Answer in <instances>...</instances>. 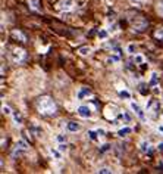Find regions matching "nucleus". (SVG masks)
<instances>
[{"label": "nucleus", "mask_w": 163, "mask_h": 174, "mask_svg": "<svg viewBox=\"0 0 163 174\" xmlns=\"http://www.w3.org/2000/svg\"><path fill=\"white\" fill-rule=\"evenodd\" d=\"M37 109L41 115H54L57 111V106L50 96H41L37 100Z\"/></svg>", "instance_id": "nucleus-1"}, {"label": "nucleus", "mask_w": 163, "mask_h": 174, "mask_svg": "<svg viewBox=\"0 0 163 174\" xmlns=\"http://www.w3.org/2000/svg\"><path fill=\"white\" fill-rule=\"evenodd\" d=\"M129 22H131L132 30L137 31V33H142V31L149 27L147 19H145L144 16H141V15H132V16L129 18Z\"/></svg>", "instance_id": "nucleus-2"}, {"label": "nucleus", "mask_w": 163, "mask_h": 174, "mask_svg": "<svg viewBox=\"0 0 163 174\" xmlns=\"http://www.w3.org/2000/svg\"><path fill=\"white\" fill-rule=\"evenodd\" d=\"M11 59L13 64H22L27 61V52L21 47H15L11 52Z\"/></svg>", "instance_id": "nucleus-3"}, {"label": "nucleus", "mask_w": 163, "mask_h": 174, "mask_svg": "<svg viewBox=\"0 0 163 174\" xmlns=\"http://www.w3.org/2000/svg\"><path fill=\"white\" fill-rule=\"evenodd\" d=\"M103 114H104V118L109 120V121H115V120L120 115L119 108H118L116 105H107V106L104 108Z\"/></svg>", "instance_id": "nucleus-4"}, {"label": "nucleus", "mask_w": 163, "mask_h": 174, "mask_svg": "<svg viewBox=\"0 0 163 174\" xmlns=\"http://www.w3.org/2000/svg\"><path fill=\"white\" fill-rule=\"evenodd\" d=\"M75 8V0H59L56 3V9L60 12H71Z\"/></svg>", "instance_id": "nucleus-5"}, {"label": "nucleus", "mask_w": 163, "mask_h": 174, "mask_svg": "<svg viewBox=\"0 0 163 174\" xmlns=\"http://www.w3.org/2000/svg\"><path fill=\"white\" fill-rule=\"evenodd\" d=\"M145 109H147V114H150L152 117L159 115V102L156 99H150L147 102V108Z\"/></svg>", "instance_id": "nucleus-6"}, {"label": "nucleus", "mask_w": 163, "mask_h": 174, "mask_svg": "<svg viewBox=\"0 0 163 174\" xmlns=\"http://www.w3.org/2000/svg\"><path fill=\"white\" fill-rule=\"evenodd\" d=\"M129 106H131V109L135 112V115L138 117L140 120H142V121L145 120V112H144V109H142V108L138 103H137V102H131Z\"/></svg>", "instance_id": "nucleus-7"}, {"label": "nucleus", "mask_w": 163, "mask_h": 174, "mask_svg": "<svg viewBox=\"0 0 163 174\" xmlns=\"http://www.w3.org/2000/svg\"><path fill=\"white\" fill-rule=\"evenodd\" d=\"M138 148H140V151H141L142 153H145V155H152L153 146H152V143H150L149 140H141L140 145H138Z\"/></svg>", "instance_id": "nucleus-8"}, {"label": "nucleus", "mask_w": 163, "mask_h": 174, "mask_svg": "<svg viewBox=\"0 0 163 174\" xmlns=\"http://www.w3.org/2000/svg\"><path fill=\"white\" fill-rule=\"evenodd\" d=\"M76 114L81 117V118H90L93 112H91L90 106H87V105H81V106H78V109H76Z\"/></svg>", "instance_id": "nucleus-9"}, {"label": "nucleus", "mask_w": 163, "mask_h": 174, "mask_svg": "<svg viewBox=\"0 0 163 174\" xmlns=\"http://www.w3.org/2000/svg\"><path fill=\"white\" fill-rule=\"evenodd\" d=\"M91 94H93V92H91L88 87H81V89L78 90V93H76V99H78V100H84V99L90 97Z\"/></svg>", "instance_id": "nucleus-10"}, {"label": "nucleus", "mask_w": 163, "mask_h": 174, "mask_svg": "<svg viewBox=\"0 0 163 174\" xmlns=\"http://www.w3.org/2000/svg\"><path fill=\"white\" fill-rule=\"evenodd\" d=\"M66 128H68V131H71V133H76V131L81 130V126H79L76 121H68V123H66Z\"/></svg>", "instance_id": "nucleus-11"}, {"label": "nucleus", "mask_w": 163, "mask_h": 174, "mask_svg": "<svg viewBox=\"0 0 163 174\" xmlns=\"http://www.w3.org/2000/svg\"><path fill=\"white\" fill-rule=\"evenodd\" d=\"M87 136H88V139L93 140V142H100V140H101V139H100V136H98L97 130H88Z\"/></svg>", "instance_id": "nucleus-12"}, {"label": "nucleus", "mask_w": 163, "mask_h": 174, "mask_svg": "<svg viewBox=\"0 0 163 174\" xmlns=\"http://www.w3.org/2000/svg\"><path fill=\"white\" fill-rule=\"evenodd\" d=\"M131 133H132V127H122V128L118 130V133H116V134H118L119 137H126V136L131 134Z\"/></svg>", "instance_id": "nucleus-13"}, {"label": "nucleus", "mask_w": 163, "mask_h": 174, "mask_svg": "<svg viewBox=\"0 0 163 174\" xmlns=\"http://www.w3.org/2000/svg\"><path fill=\"white\" fill-rule=\"evenodd\" d=\"M12 37H13V38H16V40H19V41H22V43H25V41H27V37L22 34L21 31H18V30L12 31Z\"/></svg>", "instance_id": "nucleus-14"}, {"label": "nucleus", "mask_w": 163, "mask_h": 174, "mask_svg": "<svg viewBox=\"0 0 163 174\" xmlns=\"http://www.w3.org/2000/svg\"><path fill=\"white\" fill-rule=\"evenodd\" d=\"M78 53H79L81 56H88V55L91 53V47L90 46H81L78 49Z\"/></svg>", "instance_id": "nucleus-15"}, {"label": "nucleus", "mask_w": 163, "mask_h": 174, "mask_svg": "<svg viewBox=\"0 0 163 174\" xmlns=\"http://www.w3.org/2000/svg\"><path fill=\"white\" fill-rule=\"evenodd\" d=\"M28 6L33 11H40V0H28Z\"/></svg>", "instance_id": "nucleus-16"}, {"label": "nucleus", "mask_w": 163, "mask_h": 174, "mask_svg": "<svg viewBox=\"0 0 163 174\" xmlns=\"http://www.w3.org/2000/svg\"><path fill=\"white\" fill-rule=\"evenodd\" d=\"M12 118H13L15 126H22V115L19 112H13V114H12Z\"/></svg>", "instance_id": "nucleus-17"}, {"label": "nucleus", "mask_w": 163, "mask_h": 174, "mask_svg": "<svg viewBox=\"0 0 163 174\" xmlns=\"http://www.w3.org/2000/svg\"><path fill=\"white\" fill-rule=\"evenodd\" d=\"M50 153H52V156H54V159H56V161H60V159H62V153H63V152H60L59 149H50Z\"/></svg>", "instance_id": "nucleus-18"}, {"label": "nucleus", "mask_w": 163, "mask_h": 174, "mask_svg": "<svg viewBox=\"0 0 163 174\" xmlns=\"http://www.w3.org/2000/svg\"><path fill=\"white\" fill-rule=\"evenodd\" d=\"M159 84V80H157V74L156 72H153L152 74V78H150V81H149V86L150 87H156Z\"/></svg>", "instance_id": "nucleus-19"}, {"label": "nucleus", "mask_w": 163, "mask_h": 174, "mask_svg": "<svg viewBox=\"0 0 163 174\" xmlns=\"http://www.w3.org/2000/svg\"><path fill=\"white\" fill-rule=\"evenodd\" d=\"M156 12L163 16V0H157V3H156Z\"/></svg>", "instance_id": "nucleus-20"}, {"label": "nucleus", "mask_w": 163, "mask_h": 174, "mask_svg": "<svg viewBox=\"0 0 163 174\" xmlns=\"http://www.w3.org/2000/svg\"><path fill=\"white\" fill-rule=\"evenodd\" d=\"M97 37L100 38V40H106V38L109 37V31L107 30H100V31L97 33Z\"/></svg>", "instance_id": "nucleus-21"}, {"label": "nucleus", "mask_w": 163, "mask_h": 174, "mask_svg": "<svg viewBox=\"0 0 163 174\" xmlns=\"http://www.w3.org/2000/svg\"><path fill=\"white\" fill-rule=\"evenodd\" d=\"M134 62H135L137 65H142V64H145V58H144L142 55H135V58H134Z\"/></svg>", "instance_id": "nucleus-22"}, {"label": "nucleus", "mask_w": 163, "mask_h": 174, "mask_svg": "<svg viewBox=\"0 0 163 174\" xmlns=\"http://www.w3.org/2000/svg\"><path fill=\"white\" fill-rule=\"evenodd\" d=\"M154 37H156L157 40H162V41H163V27H160V28H157V30H156Z\"/></svg>", "instance_id": "nucleus-23"}, {"label": "nucleus", "mask_w": 163, "mask_h": 174, "mask_svg": "<svg viewBox=\"0 0 163 174\" xmlns=\"http://www.w3.org/2000/svg\"><path fill=\"white\" fill-rule=\"evenodd\" d=\"M119 96L122 97V99H131V93L128 92V90H119Z\"/></svg>", "instance_id": "nucleus-24"}, {"label": "nucleus", "mask_w": 163, "mask_h": 174, "mask_svg": "<svg viewBox=\"0 0 163 174\" xmlns=\"http://www.w3.org/2000/svg\"><path fill=\"white\" fill-rule=\"evenodd\" d=\"M147 2H150V0H129V3L134 5V6H142V5L147 3Z\"/></svg>", "instance_id": "nucleus-25"}, {"label": "nucleus", "mask_w": 163, "mask_h": 174, "mask_svg": "<svg viewBox=\"0 0 163 174\" xmlns=\"http://www.w3.org/2000/svg\"><path fill=\"white\" fill-rule=\"evenodd\" d=\"M135 49H137L135 44H134V43H129V44L126 46V52H128L129 55H134V53H135Z\"/></svg>", "instance_id": "nucleus-26"}, {"label": "nucleus", "mask_w": 163, "mask_h": 174, "mask_svg": "<svg viewBox=\"0 0 163 174\" xmlns=\"http://www.w3.org/2000/svg\"><path fill=\"white\" fill-rule=\"evenodd\" d=\"M120 118H122V121H125V123H131V117H129V114H126V112H122L120 114Z\"/></svg>", "instance_id": "nucleus-27"}, {"label": "nucleus", "mask_w": 163, "mask_h": 174, "mask_svg": "<svg viewBox=\"0 0 163 174\" xmlns=\"http://www.w3.org/2000/svg\"><path fill=\"white\" fill-rule=\"evenodd\" d=\"M2 111H3V114H6V115H12V114H13L8 105H3V106H2Z\"/></svg>", "instance_id": "nucleus-28"}, {"label": "nucleus", "mask_w": 163, "mask_h": 174, "mask_svg": "<svg viewBox=\"0 0 163 174\" xmlns=\"http://www.w3.org/2000/svg\"><path fill=\"white\" fill-rule=\"evenodd\" d=\"M97 173H100V174H110V173H112V170L107 168V167H103V168H98Z\"/></svg>", "instance_id": "nucleus-29"}, {"label": "nucleus", "mask_w": 163, "mask_h": 174, "mask_svg": "<svg viewBox=\"0 0 163 174\" xmlns=\"http://www.w3.org/2000/svg\"><path fill=\"white\" fill-rule=\"evenodd\" d=\"M56 140H57L59 143H66V136L65 134H57V136H56Z\"/></svg>", "instance_id": "nucleus-30"}, {"label": "nucleus", "mask_w": 163, "mask_h": 174, "mask_svg": "<svg viewBox=\"0 0 163 174\" xmlns=\"http://www.w3.org/2000/svg\"><path fill=\"white\" fill-rule=\"evenodd\" d=\"M57 149H59L60 152H66L68 146H66V143H59V145H57Z\"/></svg>", "instance_id": "nucleus-31"}, {"label": "nucleus", "mask_w": 163, "mask_h": 174, "mask_svg": "<svg viewBox=\"0 0 163 174\" xmlns=\"http://www.w3.org/2000/svg\"><path fill=\"white\" fill-rule=\"evenodd\" d=\"M98 133V136H100V139H103L104 136H106V131H104V128H96Z\"/></svg>", "instance_id": "nucleus-32"}, {"label": "nucleus", "mask_w": 163, "mask_h": 174, "mask_svg": "<svg viewBox=\"0 0 163 174\" xmlns=\"http://www.w3.org/2000/svg\"><path fill=\"white\" fill-rule=\"evenodd\" d=\"M112 146L109 145V143H104V145H101V148H100V152H106V151H109Z\"/></svg>", "instance_id": "nucleus-33"}, {"label": "nucleus", "mask_w": 163, "mask_h": 174, "mask_svg": "<svg viewBox=\"0 0 163 174\" xmlns=\"http://www.w3.org/2000/svg\"><path fill=\"white\" fill-rule=\"evenodd\" d=\"M157 149L160 152H163V142H159V145H157Z\"/></svg>", "instance_id": "nucleus-34"}, {"label": "nucleus", "mask_w": 163, "mask_h": 174, "mask_svg": "<svg viewBox=\"0 0 163 174\" xmlns=\"http://www.w3.org/2000/svg\"><path fill=\"white\" fill-rule=\"evenodd\" d=\"M157 131H159L160 134H163V124H159V127H157Z\"/></svg>", "instance_id": "nucleus-35"}, {"label": "nucleus", "mask_w": 163, "mask_h": 174, "mask_svg": "<svg viewBox=\"0 0 163 174\" xmlns=\"http://www.w3.org/2000/svg\"><path fill=\"white\" fill-rule=\"evenodd\" d=\"M6 142H8V140H5V137H2V148H6V146H5Z\"/></svg>", "instance_id": "nucleus-36"}, {"label": "nucleus", "mask_w": 163, "mask_h": 174, "mask_svg": "<svg viewBox=\"0 0 163 174\" xmlns=\"http://www.w3.org/2000/svg\"><path fill=\"white\" fill-rule=\"evenodd\" d=\"M162 112H163V109H162Z\"/></svg>", "instance_id": "nucleus-37"}]
</instances>
